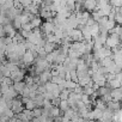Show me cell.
<instances>
[{
	"label": "cell",
	"instance_id": "obj_14",
	"mask_svg": "<svg viewBox=\"0 0 122 122\" xmlns=\"http://www.w3.org/2000/svg\"><path fill=\"white\" fill-rule=\"evenodd\" d=\"M31 25H32V28L34 29H36V28H41V25H42V19H41V17H34L32 19H31Z\"/></svg>",
	"mask_w": 122,
	"mask_h": 122
},
{
	"label": "cell",
	"instance_id": "obj_30",
	"mask_svg": "<svg viewBox=\"0 0 122 122\" xmlns=\"http://www.w3.org/2000/svg\"><path fill=\"white\" fill-rule=\"evenodd\" d=\"M87 122H97V121H96V120H89Z\"/></svg>",
	"mask_w": 122,
	"mask_h": 122
},
{
	"label": "cell",
	"instance_id": "obj_15",
	"mask_svg": "<svg viewBox=\"0 0 122 122\" xmlns=\"http://www.w3.org/2000/svg\"><path fill=\"white\" fill-rule=\"evenodd\" d=\"M90 30H91V35H92V38H96L98 35H99V25L96 23V24H93L91 28H90Z\"/></svg>",
	"mask_w": 122,
	"mask_h": 122
},
{
	"label": "cell",
	"instance_id": "obj_16",
	"mask_svg": "<svg viewBox=\"0 0 122 122\" xmlns=\"http://www.w3.org/2000/svg\"><path fill=\"white\" fill-rule=\"evenodd\" d=\"M115 9H116V13H115L114 20H115V23L117 25H122V12H120L118 7H115Z\"/></svg>",
	"mask_w": 122,
	"mask_h": 122
},
{
	"label": "cell",
	"instance_id": "obj_13",
	"mask_svg": "<svg viewBox=\"0 0 122 122\" xmlns=\"http://www.w3.org/2000/svg\"><path fill=\"white\" fill-rule=\"evenodd\" d=\"M12 22L6 17V15H5V12H0V25H7V24H11Z\"/></svg>",
	"mask_w": 122,
	"mask_h": 122
},
{
	"label": "cell",
	"instance_id": "obj_28",
	"mask_svg": "<svg viewBox=\"0 0 122 122\" xmlns=\"http://www.w3.org/2000/svg\"><path fill=\"white\" fill-rule=\"evenodd\" d=\"M6 1H7V0H0V9H1V7L6 4Z\"/></svg>",
	"mask_w": 122,
	"mask_h": 122
},
{
	"label": "cell",
	"instance_id": "obj_10",
	"mask_svg": "<svg viewBox=\"0 0 122 122\" xmlns=\"http://www.w3.org/2000/svg\"><path fill=\"white\" fill-rule=\"evenodd\" d=\"M81 30V34H83V37H84V41H86V42H90V41H92L93 38H92V35H91V30H90V28L89 26H84L83 29H80Z\"/></svg>",
	"mask_w": 122,
	"mask_h": 122
},
{
	"label": "cell",
	"instance_id": "obj_9",
	"mask_svg": "<svg viewBox=\"0 0 122 122\" xmlns=\"http://www.w3.org/2000/svg\"><path fill=\"white\" fill-rule=\"evenodd\" d=\"M4 29H5V34H6V37H15L16 36V34H17V30L15 29V26L12 25V23L11 24H7V25H5L4 26Z\"/></svg>",
	"mask_w": 122,
	"mask_h": 122
},
{
	"label": "cell",
	"instance_id": "obj_11",
	"mask_svg": "<svg viewBox=\"0 0 122 122\" xmlns=\"http://www.w3.org/2000/svg\"><path fill=\"white\" fill-rule=\"evenodd\" d=\"M25 86H26L25 81H16V83H13V87L17 91L18 95H22L23 93V90H24Z\"/></svg>",
	"mask_w": 122,
	"mask_h": 122
},
{
	"label": "cell",
	"instance_id": "obj_12",
	"mask_svg": "<svg viewBox=\"0 0 122 122\" xmlns=\"http://www.w3.org/2000/svg\"><path fill=\"white\" fill-rule=\"evenodd\" d=\"M44 50H46V53L47 54H49V53H51V51H54L55 49H56V44L55 43H53V42H46V44H44Z\"/></svg>",
	"mask_w": 122,
	"mask_h": 122
},
{
	"label": "cell",
	"instance_id": "obj_17",
	"mask_svg": "<svg viewBox=\"0 0 122 122\" xmlns=\"http://www.w3.org/2000/svg\"><path fill=\"white\" fill-rule=\"evenodd\" d=\"M110 89L108 87V86H101L98 90H97V92H98V96L99 97H103V96H105V95H108V93H110Z\"/></svg>",
	"mask_w": 122,
	"mask_h": 122
},
{
	"label": "cell",
	"instance_id": "obj_8",
	"mask_svg": "<svg viewBox=\"0 0 122 122\" xmlns=\"http://www.w3.org/2000/svg\"><path fill=\"white\" fill-rule=\"evenodd\" d=\"M84 9L89 12H93L97 9V0H85L84 1Z\"/></svg>",
	"mask_w": 122,
	"mask_h": 122
},
{
	"label": "cell",
	"instance_id": "obj_3",
	"mask_svg": "<svg viewBox=\"0 0 122 122\" xmlns=\"http://www.w3.org/2000/svg\"><path fill=\"white\" fill-rule=\"evenodd\" d=\"M41 31H42V34L43 35H50V34H53V31H54V29H55V25H54V23L53 22H49V20H47V22H44L42 25H41Z\"/></svg>",
	"mask_w": 122,
	"mask_h": 122
},
{
	"label": "cell",
	"instance_id": "obj_1",
	"mask_svg": "<svg viewBox=\"0 0 122 122\" xmlns=\"http://www.w3.org/2000/svg\"><path fill=\"white\" fill-rule=\"evenodd\" d=\"M104 46H107V47H108V48H110V49L118 48V47L121 46L120 37H118L117 35H115V34L109 35V36H108V38H107V42H105V44H104Z\"/></svg>",
	"mask_w": 122,
	"mask_h": 122
},
{
	"label": "cell",
	"instance_id": "obj_21",
	"mask_svg": "<svg viewBox=\"0 0 122 122\" xmlns=\"http://www.w3.org/2000/svg\"><path fill=\"white\" fill-rule=\"evenodd\" d=\"M109 4L112 7H122V0H109Z\"/></svg>",
	"mask_w": 122,
	"mask_h": 122
},
{
	"label": "cell",
	"instance_id": "obj_20",
	"mask_svg": "<svg viewBox=\"0 0 122 122\" xmlns=\"http://www.w3.org/2000/svg\"><path fill=\"white\" fill-rule=\"evenodd\" d=\"M108 4H109V0H97V9L98 10H102Z\"/></svg>",
	"mask_w": 122,
	"mask_h": 122
},
{
	"label": "cell",
	"instance_id": "obj_18",
	"mask_svg": "<svg viewBox=\"0 0 122 122\" xmlns=\"http://www.w3.org/2000/svg\"><path fill=\"white\" fill-rule=\"evenodd\" d=\"M111 34H115V35H117L118 37L122 36V25H117V24H116L115 28L109 31V35H111Z\"/></svg>",
	"mask_w": 122,
	"mask_h": 122
},
{
	"label": "cell",
	"instance_id": "obj_22",
	"mask_svg": "<svg viewBox=\"0 0 122 122\" xmlns=\"http://www.w3.org/2000/svg\"><path fill=\"white\" fill-rule=\"evenodd\" d=\"M70 76H71V80H73L74 83H78L79 78H78V74H77V71H76V70L70 71Z\"/></svg>",
	"mask_w": 122,
	"mask_h": 122
},
{
	"label": "cell",
	"instance_id": "obj_24",
	"mask_svg": "<svg viewBox=\"0 0 122 122\" xmlns=\"http://www.w3.org/2000/svg\"><path fill=\"white\" fill-rule=\"evenodd\" d=\"M20 30H26V31H32L34 30V28H32V25H31V23H26V24H23L22 25V29Z\"/></svg>",
	"mask_w": 122,
	"mask_h": 122
},
{
	"label": "cell",
	"instance_id": "obj_23",
	"mask_svg": "<svg viewBox=\"0 0 122 122\" xmlns=\"http://www.w3.org/2000/svg\"><path fill=\"white\" fill-rule=\"evenodd\" d=\"M18 1L20 3V5L25 9V7H28V6H30L31 4H32V0H18Z\"/></svg>",
	"mask_w": 122,
	"mask_h": 122
},
{
	"label": "cell",
	"instance_id": "obj_27",
	"mask_svg": "<svg viewBox=\"0 0 122 122\" xmlns=\"http://www.w3.org/2000/svg\"><path fill=\"white\" fill-rule=\"evenodd\" d=\"M1 37H6L5 29H4V25H0V38H1Z\"/></svg>",
	"mask_w": 122,
	"mask_h": 122
},
{
	"label": "cell",
	"instance_id": "obj_31",
	"mask_svg": "<svg viewBox=\"0 0 122 122\" xmlns=\"http://www.w3.org/2000/svg\"><path fill=\"white\" fill-rule=\"evenodd\" d=\"M0 96H1V95H0Z\"/></svg>",
	"mask_w": 122,
	"mask_h": 122
},
{
	"label": "cell",
	"instance_id": "obj_5",
	"mask_svg": "<svg viewBox=\"0 0 122 122\" xmlns=\"http://www.w3.org/2000/svg\"><path fill=\"white\" fill-rule=\"evenodd\" d=\"M70 37H71V40L73 42H81V41H84V37H83V34H81V30L80 29H73V30H71Z\"/></svg>",
	"mask_w": 122,
	"mask_h": 122
},
{
	"label": "cell",
	"instance_id": "obj_29",
	"mask_svg": "<svg viewBox=\"0 0 122 122\" xmlns=\"http://www.w3.org/2000/svg\"><path fill=\"white\" fill-rule=\"evenodd\" d=\"M76 3H79V4H84V0H76Z\"/></svg>",
	"mask_w": 122,
	"mask_h": 122
},
{
	"label": "cell",
	"instance_id": "obj_32",
	"mask_svg": "<svg viewBox=\"0 0 122 122\" xmlns=\"http://www.w3.org/2000/svg\"><path fill=\"white\" fill-rule=\"evenodd\" d=\"M0 65H1V64H0Z\"/></svg>",
	"mask_w": 122,
	"mask_h": 122
},
{
	"label": "cell",
	"instance_id": "obj_26",
	"mask_svg": "<svg viewBox=\"0 0 122 122\" xmlns=\"http://www.w3.org/2000/svg\"><path fill=\"white\" fill-rule=\"evenodd\" d=\"M93 24H96V20L92 18V17H90L89 19H87V22H86V26H89V28H91Z\"/></svg>",
	"mask_w": 122,
	"mask_h": 122
},
{
	"label": "cell",
	"instance_id": "obj_7",
	"mask_svg": "<svg viewBox=\"0 0 122 122\" xmlns=\"http://www.w3.org/2000/svg\"><path fill=\"white\" fill-rule=\"evenodd\" d=\"M10 78L13 80V83H16V81H23V79L25 78V72L22 68H19L18 71L11 73V77Z\"/></svg>",
	"mask_w": 122,
	"mask_h": 122
},
{
	"label": "cell",
	"instance_id": "obj_25",
	"mask_svg": "<svg viewBox=\"0 0 122 122\" xmlns=\"http://www.w3.org/2000/svg\"><path fill=\"white\" fill-rule=\"evenodd\" d=\"M31 32L32 31H26V30H20V35L23 36L24 40H28L30 36H31Z\"/></svg>",
	"mask_w": 122,
	"mask_h": 122
},
{
	"label": "cell",
	"instance_id": "obj_4",
	"mask_svg": "<svg viewBox=\"0 0 122 122\" xmlns=\"http://www.w3.org/2000/svg\"><path fill=\"white\" fill-rule=\"evenodd\" d=\"M70 48L73 49V50H76V51H78V53L83 56V55L85 54V41H81V42H73V43H71Z\"/></svg>",
	"mask_w": 122,
	"mask_h": 122
},
{
	"label": "cell",
	"instance_id": "obj_2",
	"mask_svg": "<svg viewBox=\"0 0 122 122\" xmlns=\"http://www.w3.org/2000/svg\"><path fill=\"white\" fill-rule=\"evenodd\" d=\"M35 59H36V55L31 50H26L25 54L22 56V62H23L24 67H29V66L34 65L35 64Z\"/></svg>",
	"mask_w": 122,
	"mask_h": 122
},
{
	"label": "cell",
	"instance_id": "obj_6",
	"mask_svg": "<svg viewBox=\"0 0 122 122\" xmlns=\"http://www.w3.org/2000/svg\"><path fill=\"white\" fill-rule=\"evenodd\" d=\"M51 78H53V76H51V73H50V71H44V72H42L40 76H38V85H41V84H47L48 81H51Z\"/></svg>",
	"mask_w": 122,
	"mask_h": 122
},
{
	"label": "cell",
	"instance_id": "obj_19",
	"mask_svg": "<svg viewBox=\"0 0 122 122\" xmlns=\"http://www.w3.org/2000/svg\"><path fill=\"white\" fill-rule=\"evenodd\" d=\"M59 108H60V110H62V111L68 110V109H70V103H68V101H60Z\"/></svg>",
	"mask_w": 122,
	"mask_h": 122
}]
</instances>
